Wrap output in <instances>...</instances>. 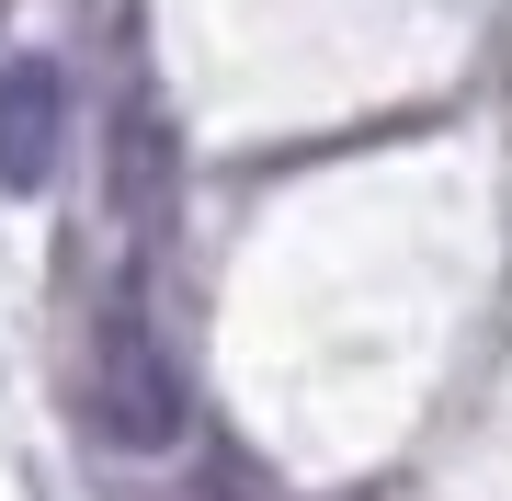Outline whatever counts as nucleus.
<instances>
[{
  "label": "nucleus",
  "mask_w": 512,
  "mask_h": 501,
  "mask_svg": "<svg viewBox=\"0 0 512 501\" xmlns=\"http://www.w3.org/2000/svg\"><path fill=\"white\" fill-rule=\"evenodd\" d=\"M80 422H92L103 445H126V456L183 445L194 388H183V353L160 342V319H148V308H103V331H92V376H80Z\"/></svg>",
  "instance_id": "nucleus-1"
},
{
  "label": "nucleus",
  "mask_w": 512,
  "mask_h": 501,
  "mask_svg": "<svg viewBox=\"0 0 512 501\" xmlns=\"http://www.w3.org/2000/svg\"><path fill=\"white\" fill-rule=\"evenodd\" d=\"M103 171H114V228H126V240H160V228L183 217V137H171V114L148 103V92L114 103Z\"/></svg>",
  "instance_id": "nucleus-2"
},
{
  "label": "nucleus",
  "mask_w": 512,
  "mask_h": 501,
  "mask_svg": "<svg viewBox=\"0 0 512 501\" xmlns=\"http://www.w3.org/2000/svg\"><path fill=\"white\" fill-rule=\"evenodd\" d=\"M69 149V69L57 57H0V194H46Z\"/></svg>",
  "instance_id": "nucleus-3"
}]
</instances>
